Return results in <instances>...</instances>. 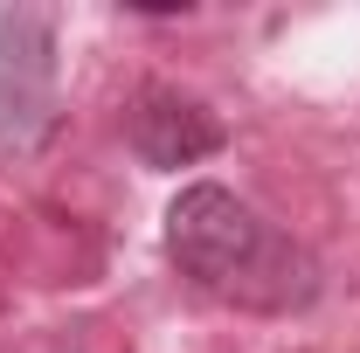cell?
I'll return each mask as SVG.
<instances>
[{
    "label": "cell",
    "instance_id": "cell-1",
    "mask_svg": "<svg viewBox=\"0 0 360 353\" xmlns=\"http://www.w3.org/2000/svg\"><path fill=\"white\" fill-rule=\"evenodd\" d=\"M167 257L201 298L257 312V319H291L319 305L326 291L312 250L284 236L270 215H257L222 180H187L167 201Z\"/></svg>",
    "mask_w": 360,
    "mask_h": 353
},
{
    "label": "cell",
    "instance_id": "cell-2",
    "mask_svg": "<svg viewBox=\"0 0 360 353\" xmlns=\"http://www.w3.org/2000/svg\"><path fill=\"white\" fill-rule=\"evenodd\" d=\"M56 125V14L0 7V153H35Z\"/></svg>",
    "mask_w": 360,
    "mask_h": 353
},
{
    "label": "cell",
    "instance_id": "cell-3",
    "mask_svg": "<svg viewBox=\"0 0 360 353\" xmlns=\"http://www.w3.org/2000/svg\"><path fill=\"white\" fill-rule=\"evenodd\" d=\"M125 139H132V153L153 167V174H180V167H201L208 153H222L229 132L222 118L201 104V97H187L174 84H153L132 97V111H125Z\"/></svg>",
    "mask_w": 360,
    "mask_h": 353
}]
</instances>
